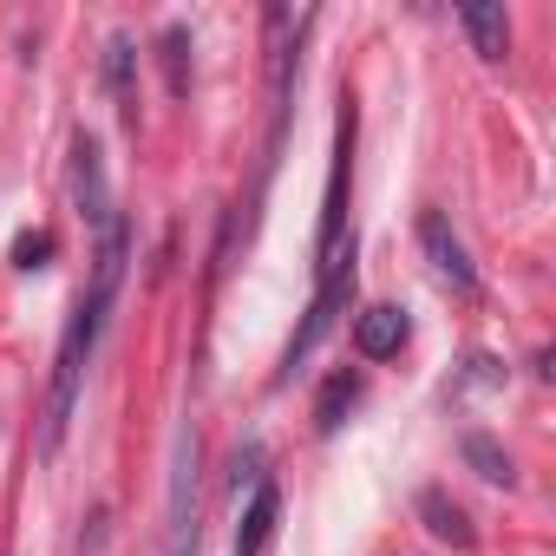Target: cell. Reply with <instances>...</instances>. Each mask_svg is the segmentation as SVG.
<instances>
[{
    "label": "cell",
    "instance_id": "cell-5",
    "mask_svg": "<svg viewBox=\"0 0 556 556\" xmlns=\"http://www.w3.org/2000/svg\"><path fill=\"white\" fill-rule=\"evenodd\" d=\"M419 242H426V255H432V268H439V282H452L458 295H478V268H471L465 242L452 236V223H445L439 210L419 216Z\"/></svg>",
    "mask_w": 556,
    "mask_h": 556
},
{
    "label": "cell",
    "instance_id": "cell-1",
    "mask_svg": "<svg viewBox=\"0 0 556 556\" xmlns=\"http://www.w3.org/2000/svg\"><path fill=\"white\" fill-rule=\"evenodd\" d=\"M125 255H131V229L125 216H112L99 229V249H92V275L66 315V334H60V354H53V387H47V413H40V452L53 458L66 445V426H73V406H79V387H86V361L112 321V302H118V282H125Z\"/></svg>",
    "mask_w": 556,
    "mask_h": 556
},
{
    "label": "cell",
    "instance_id": "cell-10",
    "mask_svg": "<svg viewBox=\"0 0 556 556\" xmlns=\"http://www.w3.org/2000/svg\"><path fill=\"white\" fill-rule=\"evenodd\" d=\"M419 517L432 523V536H445V543L471 549V517H465V504H452L445 491H426V497H419Z\"/></svg>",
    "mask_w": 556,
    "mask_h": 556
},
{
    "label": "cell",
    "instance_id": "cell-9",
    "mask_svg": "<svg viewBox=\"0 0 556 556\" xmlns=\"http://www.w3.org/2000/svg\"><path fill=\"white\" fill-rule=\"evenodd\" d=\"M458 21H465L471 47H478L484 60H504V53H510V14H504V8H465Z\"/></svg>",
    "mask_w": 556,
    "mask_h": 556
},
{
    "label": "cell",
    "instance_id": "cell-12",
    "mask_svg": "<svg viewBox=\"0 0 556 556\" xmlns=\"http://www.w3.org/2000/svg\"><path fill=\"white\" fill-rule=\"evenodd\" d=\"M354 400H361V374H348V367H341V374L321 387V400H315V426H321V432H334V426L348 419V406H354Z\"/></svg>",
    "mask_w": 556,
    "mask_h": 556
},
{
    "label": "cell",
    "instance_id": "cell-13",
    "mask_svg": "<svg viewBox=\"0 0 556 556\" xmlns=\"http://www.w3.org/2000/svg\"><path fill=\"white\" fill-rule=\"evenodd\" d=\"M157 47H164V79H170V92L184 99V92H190V34H184V27H164Z\"/></svg>",
    "mask_w": 556,
    "mask_h": 556
},
{
    "label": "cell",
    "instance_id": "cell-11",
    "mask_svg": "<svg viewBox=\"0 0 556 556\" xmlns=\"http://www.w3.org/2000/svg\"><path fill=\"white\" fill-rule=\"evenodd\" d=\"M458 452H465V465H478V478H491V484H517V465H510V452H504L497 439L465 432V439H458Z\"/></svg>",
    "mask_w": 556,
    "mask_h": 556
},
{
    "label": "cell",
    "instance_id": "cell-2",
    "mask_svg": "<svg viewBox=\"0 0 556 556\" xmlns=\"http://www.w3.org/2000/svg\"><path fill=\"white\" fill-rule=\"evenodd\" d=\"M348 302H354V242L341 249V255H328V262H315V302H308V315H302V328L289 334V348H282V367H275V387H282L321 341H328V328L348 315Z\"/></svg>",
    "mask_w": 556,
    "mask_h": 556
},
{
    "label": "cell",
    "instance_id": "cell-8",
    "mask_svg": "<svg viewBox=\"0 0 556 556\" xmlns=\"http://www.w3.org/2000/svg\"><path fill=\"white\" fill-rule=\"evenodd\" d=\"M131 66H138L131 34H112V40H105V86H112V99H118V112H125V118H138V86H131Z\"/></svg>",
    "mask_w": 556,
    "mask_h": 556
},
{
    "label": "cell",
    "instance_id": "cell-7",
    "mask_svg": "<svg viewBox=\"0 0 556 556\" xmlns=\"http://www.w3.org/2000/svg\"><path fill=\"white\" fill-rule=\"evenodd\" d=\"M406 341H413V321H406L400 308H387V302H380V308H367V315L354 321V348H361L367 361H393Z\"/></svg>",
    "mask_w": 556,
    "mask_h": 556
},
{
    "label": "cell",
    "instance_id": "cell-6",
    "mask_svg": "<svg viewBox=\"0 0 556 556\" xmlns=\"http://www.w3.org/2000/svg\"><path fill=\"white\" fill-rule=\"evenodd\" d=\"M275 523H282V484H275V478H255V491H249V504H242V523H236V549H229V556H262V549H268V536H275Z\"/></svg>",
    "mask_w": 556,
    "mask_h": 556
},
{
    "label": "cell",
    "instance_id": "cell-14",
    "mask_svg": "<svg viewBox=\"0 0 556 556\" xmlns=\"http://www.w3.org/2000/svg\"><path fill=\"white\" fill-rule=\"evenodd\" d=\"M60 242H53V229H27L21 242H14V262L21 268H47V255H53Z\"/></svg>",
    "mask_w": 556,
    "mask_h": 556
},
{
    "label": "cell",
    "instance_id": "cell-3",
    "mask_svg": "<svg viewBox=\"0 0 556 556\" xmlns=\"http://www.w3.org/2000/svg\"><path fill=\"white\" fill-rule=\"evenodd\" d=\"M197 478H203V465H197V432L184 426L177 445H170V497H164V549H157V556H197V510H203Z\"/></svg>",
    "mask_w": 556,
    "mask_h": 556
},
{
    "label": "cell",
    "instance_id": "cell-4",
    "mask_svg": "<svg viewBox=\"0 0 556 556\" xmlns=\"http://www.w3.org/2000/svg\"><path fill=\"white\" fill-rule=\"evenodd\" d=\"M73 197H79V216H86L92 229H105V223L118 216V210H112V190H105V151H99L92 131L73 138Z\"/></svg>",
    "mask_w": 556,
    "mask_h": 556
}]
</instances>
